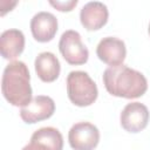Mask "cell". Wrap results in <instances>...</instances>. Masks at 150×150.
Returning a JSON list of instances; mask_svg holds the SVG:
<instances>
[{"label": "cell", "instance_id": "1", "mask_svg": "<svg viewBox=\"0 0 150 150\" xmlns=\"http://www.w3.org/2000/svg\"><path fill=\"white\" fill-rule=\"evenodd\" d=\"M103 84L110 95L123 98H137L148 90L145 76L125 64L107 68L103 73Z\"/></svg>", "mask_w": 150, "mask_h": 150}, {"label": "cell", "instance_id": "2", "mask_svg": "<svg viewBox=\"0 0 150 150\" xmlns=\"http://www.w3.org/2000/svg\"><path fill=\"white\" fill-rule=\"evenodd\" d=\"M1 91L8 103L14 107H25L32 101L30 75L22 61L9 62L2 73Z\"/></svg>", "mask_w": 150, "mask_h": 150}, {"label": "cell", "instance_id": "3", "mask_svg": "<svg viewBox=\"0 0 150 150\" xmlns=\"http://www.w3.org/2000/svg\"><path fill=\"white\" fill-rule=\"evenodd\" d=\"M67 94L73 104L77 107H89L96 101L98 90L88 73L73 70L67 76Z\"/></svg>", "mask_w": 150, "mask_h": 150}, {"label": "cell", "instance_id": "4", "mask_svg": "<svg viewBox=\"0 0 150 150\" xmlns=\"http://www.w3.org/2000/svg\"><path fill=\"white\" fill-rule=\"evenodd\" d=\"M59 50L66 62L73 66H81L88 61V48L82 43L79 32L68 29L66 30L59 41Z\"/></svg>", "mask_w": 150, "mask_h": 150}, {"label": "cell", "instance_id": "5", "mask_svg": "<svg viewBox=\"0 0 150 150\" xmlns=\"http://www.w3.org/2000/svg\"><path fill=\"white\" fill-rule=\"evenodd\" d=\"M68 142L74 150H94L100 142V131L90 122H79L70 128Z\"/></svg>", "mask_w": 150, "mask_h": 150}, {"label": "cell", "instance_id": "6", "mask_svg": "<svg viewBox=\"0 0 150 150\" xmlns=\"http://www.w3.org/2000/svg\"><path fill=\"white\" fill-rule=\"evenodd\" d=\"M55 112V102L46 95H38L32 101L21 108L20 117L25 123L34 124L40 121L48 120Z\"/></svg>", "mask_w": 150, "mask_h": 150}, {"label": "cell", "instance_id": "7", "mask_svg": "<svg viewBox=\"0 0 150 150\" xmlns=\"http://www.w3.org/2000/svg\"><path fill=\"white\" fill-rule=\"evenodd\" d=\"M149 109L146 105L139 102H131L128 103L120 116L122 128L132 134H137L146 128L149 122Z\"/></svg>", "mask_w": 150, "mask_h": 150}, {"label": "cell", "instance_id": "8", "mask_svg": "<svg viewBox=\"0 0 150 150\" xmlns=\"http://www.w3.org/2000/svg\"><path fill=\"white\" fill-rule=\"evenodd\" d=\"M96 55L103 63L110 67L121 66L127 56L125 43L115 36L103 38L96 47Z\"/></svg>", "mask_w": 150, "mask_h": 150}, {"label": "cell", "instance_id": "9", "mask_svg": "<svg viewBox=\"0 0 150 150\" xmlns=\"http://www.w3.org/2000/svg\"><path fill=\"white\" fill-rule=\"evenodd\" d=\"M62 134L53 127H43L35 130L30 137V142L22 150H62Z\"/></svg>", "mask_w": 150, "mask_h": 150}, {"label": "cell", "instance_id": "10", "mask_svg": "<svg viewBox=\"0 0 150 150\" xmlns=\"http://www.w3.org/2000/svg\"><path fill=\"white\" fill-rule=\"evenodd\" d=\"M30 32L38 42H49L57 32V19L49 12H39L30 20Z\"/></svg>", "mask_w": 150, "mask_h": 150}, {"label": "cell", "instance_id": "11", "mask_svg": "<svg viewBox=\"0 0 150 150\" xmlns=\"http://www.w3.org/2000/svg\"><path fill=\"white\" fill-rule=\"evenodd\" d=\"M108 7L100 1L87 2L80 12V21L87 30L101 29L108 22Z\"/></svg>", "mask_w": 150, "mask_h": 150}, {"label": "cell", "instance_id": "12", "mask_svg": "<svg viewBox=\"0 0 150 150\" xmlns=\"http://www.w3.org/2000/svg\"><path fill=\"white\" fill-rule=\"evenodd\" d=\"M25 49V35L20 29L11 28L0 36V53L6 60H14Z\"/></svg>", "mask_w": 150, "mask_h": 150}, {"label": "cell", "instance_id": "13", "mask_svg": "<svg viewBox=\"0 0 150 150\" xmlns=\"http://www.w3.org/2000/svg\"><path fill=\"white\" fill-rule=\"evenodd\" d=\"M35 73L42 82H54L61 71V64L59 59L50 52L40 53L34 62Z\"/></svg>", "mask_w": 150, "mask_h": 150}, {"label": "cell", "instance_id": "14", "mask_svg": "<svg viewBox=\"0 0 150 150\" xmlns=\"http://www.w3.org/2000/svg\"><path fill=\"white\" fill-rule=\"evenodd\" d=\"M49 5H52L54 8H56L60 12H70L74 9V7L77 5V0H69V1H49Z\"/></svg>", "mask_w": 150, "mask_h": 150}, {"label": "cell", "instance_id": "15", "mask_svg": "<svg viewBox=\"0 0 150 150\" xmlns=\"http://www.w3.org/2000/svg\"><path fill=\"white\" fill-rule=\"evenodd\" d=\"M148 32H149V35H150V23H149V28H148Z\"/></svg>", "mask_w": 150, "mask_h": 150}]
</instances>
